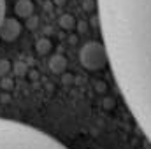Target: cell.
Masks as SVG:
<instances>
[{
  "mask_svg": "<svg viewBox=\"0 0 151 149\" xmlns=\"http://www.w3.org/2000/svg\"><path fill=\"white\" fill-rule=\"evenodd\" d=\"M114 81L151 142V0H97Z\"/></svg>",
  "mask_w": 151,
  "mask_h": 149,
  "instance_id": "cell-1",
  "label": "cell"
},
{
  "mask_svg": "<svg viewBox=\"0 0 151 149\" xmlns=\"http://www.w3.org/2000/svg\"><path fill=\"white\" fill-rule=\"evenodd\" d=\"M0 149H69L46 132L27 123L0 117Z\"/></svg>",
  "mask_w": 151,
  "mask_h": 149,
  "instance_id": "cell-2",
  "label": "cell"
},
{
  "mask_svg": "<svg viewBox=\"0 0 151 149\" xmlns=\"http://www.w3.org/2000/svg\"><path fill=\"white\" fill-rule=\"evenodd\" d=\"M81 62L86 69L90 70H99L102 69L106 63H109V56H107V49L104 44L99 42H90L81 49Z\"/></svg>",
  "mask_w": 151,
  "mask_h": 149,
  "instance_id": "cell-3",
  "label": "cell"
},
{
  "mask_svg": "<svg viewBox=\"0 0 151 149\" xmlns=\"http://www.w3.org/2000/svg\"><path fill=\"white\" fill-rule=\"evenodd\" d=\"M19 30H21V27H19L18 19L5 18V21H4V25H2V28H0V34H2V39H5V40H12V39L18 37Z\"/></svg>",
  "mask_w": 151,
  "mask_h": 149,
  "instance_id": "cell-4",
  "label": "cell"
},
{
  "mask_svg": "<svg viewBox=\"0 0 151 149\" xmlns=\"http://www.w3.org/2000/svg\"><path fill=\"white\" fill-rule=\"evenodd\" d=\"M30 11H32V7H30V2H28V0H19V2L16 4V12H18L19 16H28Z\"/></svg>",
  "mask_w": 151,
  "mask_h": 149,
  "instance_id": "cell-5",
  "label": "cell"
},
{
  "mask_svg": "<svg viewBox=\"0 0 151 149\" xmlns=\"http://www.w3.org/2000/svg\"><path fill=\"white\" fill-rule=\"evenodd\" d=\"M5 21V0H0V28Z\"/></svg>",
  "mask_w": 151,
  "mask_h": 149,
  "instance_id": "cell-6",
  "label": "cell"
}]
</instances>
